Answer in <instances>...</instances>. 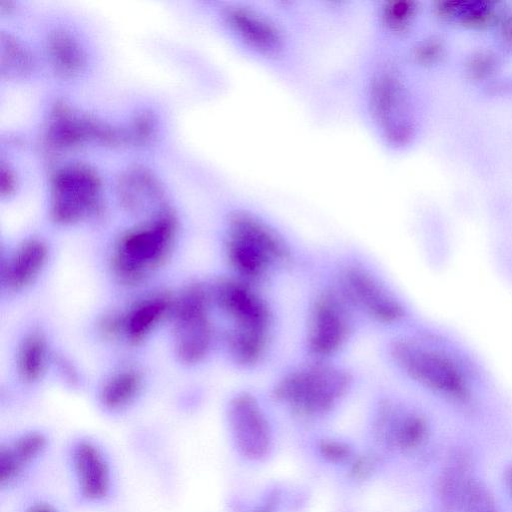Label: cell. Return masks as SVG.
Returning <instances> with one entry per match:
<instances>
[{
	"label": "cell",
	"instance_id": "cell-9",
	"mask_svg": "<svg viewBox=\"0 0 512 512\" xmlns=\"http://www.w3.org/2000/svg\"><path fill=\"white\" fill-rule=\"evenodd\" d=\"M342 283L344 297L374 320L389 324L403 317L399 301L368 271L350 267L343 273Z\"/></svg>",
	"mask_w": 512,
	"mask_h": 512
},
{
	"label": "cell",
	"instance_id": "cell-21",
	"mask_svg": "<svg viewBox=\"0 0 512 512\" xmlns=\"http://www.w3.org/2000/svg\"><path fill=\"white\" fill-rule=\"evenodd\" d=\"M18 512H65L62 506L46 495H33L27 498Z\"/></svg>",
	"mask_w": 512,
	"mask_h": 512
},
{
	"label": "cell",
	"instance_id": "cell-11",
	"mask_svg": "<svg viewBox=\"0 0 512 512\" xmlns=\"http://www.w3.org/2000/svg\"><path fill=\"white\" fill-rule=\"evenodd\" d=\"M235 32L248 51L264 59L284 54L287 39L279 25L267 14L248 6L234 13Z\"/></svg>",
	"mask_w": 512,
	"mask_h": 512
},
{
	"label": "cell",
	"instance_id": "cell-8",
	"mask_svg": "<svg viewBox=\"0 0 512 512\" xmlns=\"http://www.w3.org/2000/svg\"><path fill=\"white\" fill-rule=\"evenodd\" d=\"M212 294L218 306L233 320V329L268 334L270 309L244 281L222 278L216 282Z\"/></svg>",
	"mask_w": 512,
	"mask_h": 512
},
{
	"label": "cell",
	"instance_id": "cell-16",
	"mask_svg": "<svg viewBox=\"0 0 512 512\" xmlns=\"http://www.w3.org/2000/svg\"><path fill=\"white\" fill-rule=\"evenodd\" d=\"M47 362V345L41 334L28 335L22 342L17 367L21 378L27 382H34L43 374Z\"/></svg>",
	"mask_w": 512,
	"mask_h": 512
},
{
	"label": "cell",
	"instance_id": "cell-20",
	"mask_svg": "<svg viewBox=\"0 0 512 512\" xmlns=\"http://www.w3.org/2000/svg\"><path fill=\"white\" fill-rule=\"evenodd\" d=\"M413 55L418 63L432 65L444 57L445 45L439 38L430 37L415 46Z\"/></svg>",
	"mask_w": 512,
	"mask_h": 512
},
{
	"label": "cell",
	"instance_id": "cell-22",
	"mask_svg": "<svg viewBox=\"0 0 512 512\" xmlns=\"http://www.w3.org/2000/svg\"><path fill=\"white\" fill-rule=\"evenodd\" d=\"M501 35L505 43L512 48V14L503 19L501 24Z\"/></svg>",
	"mask_w": 512,
	"mask_h": 512
},
{
	"label": "cell",
	"instance_id": "cell-19",
	"mask_svg": "<svg viewBox=\"0 0 512 512\" xmlns=\"http://www.w3.org/2000/svg\"><path fill=\"white\" fill-rule=\"evenodd\" d=\"M497 57L490 51L480 50L473 53L466 63V73L473 80L490 77L497 68Z\"/></svg>",
	"mask_w": 512,
	"mask_h": 512
},
{
	"label": "cell",
	"instance_id": "cell-7",
	"mask_svg": "<svg viewBox=\"0 0 512 512\" xmlns=\"http://www.w3.org/2000/svg\"><path fill=\"white\" fill-rule=\"evenodd\" d=\"M346 298L325 292L315 301L309 320L307 344L309 351L320 357L338 351L347 341L351 322Z\"/></svg>",
	"mask_w": 512,
	"mask_h": 512
},
{
	"label": "cell",
	"instance_id": "cell-2",
	"mask_svg": "<svg viewBox=\"0 0 512 512\" xmlns=\"http://www.w3.org/2000/svg\"><path fill=\"white\" fill-rule=\"evenodd\" d=\"M226 253L231 266L246 280H258L270 268L291 258L283 238L249 211H238L231 216Z\"/></svg>",
	"mask_w": 512,
	"mask_h": 512
},
{
	"label": "cell",
	"instance_id": "cell-3",
	"mask_svg": "<svg viewBox=\"0 0 512 512\" xmlns=\"http://www.w3.org/2000/svg\"><path fill=\"white\" fill-rule=\"evenodd\" d=\"M174 240L175 228L168 220L127 233L114 248V274L124 284L140 283L168 260Z\"/></svg>",
	"mask_w": 512,
	"mask_h": 512
},
{
	"label": "cell",
	"instance_id": "cell-23",
	"mask_svg": "<svg viewBox=\"0 0 512 512\" xmlns=\"http://www.w3.org/2000/svg\"><path fill=\"white\" fill-rule=\"evenodd\" d=\"M506 484L508 487V490L512 496V465L507 469L505 474Z\"/></svg>",
	"mask_w": 512,
	"mask_h": 512
},
{
	"label": "cell",
	"instance_id": "cell-10",
	"mask_svg": "<svg viewBox=\"0 0 512 512\" xmlns=\"http://www.w3.org/2000/svg\"><path fill=\"white\" fill-rule=\"evenodd\" d=\"M52 448L48 433L27 429L1 440L0 463L13 476L29 481Z\"/></svg>",
	"mask_w": 512,
	"mask_h": 512
},
{
	"label": "cell",
	"instance_id": "cell-1",
	"mask_svg": "<svg viewBox=\"0 0 512 512\" xmlns=\"http://www.w3.org/2000/svg\"><path fill=\"white\" fill-rule=\"evenodd\" d=\"M64 463L74 501L98 509L117 496L118 473L109 449L89 435L72 438L64 448Z\"/></svg>",
	"mask_w": 512,
	"mask_h": 512
},
{
	"label": "cell",
	"instance_id": "cell-12",
	"mask_svg": "<svg viewBox=\"0 0 512 512\" xmlns=\"http://www.w3.org/2000/svg\"><path fill=\"white\" fill-rule=\"evenodd\" d=\"M174 298L166 292L151 294L137 302L127 313L121 314L122 334L132 343H138L172 311Z\"/></svg>",
	"mask_w": 512,
	"mask_h": 512
},
{
	"label": "cell",
	"instance_id": "cell-15",
	"mask_svg": "<svg viewBox=\"0 0 512 512\" xmlns=\"http://www.w3.org/2000/svg\"><path fill=\"white\" fill-rule=\"evenodd\" d=\"M141 376L132 369L114 374L100 390L99 402L109 413H120L129 408L141 389Z\"/></svg>",
	"mask_w": 512,
	"mask_h": 512
},
{
	"label": "cell",
	"instance_id": "cell-6",
	"mask_svg": "<svg viewBox=\"0 0 512 512\" xmlns=\"http://www.w3.org/2000/svg\"><path fill=\"white\" fill-rule=\"evenodd\" d=\"M209 295L198 283L186 286L174 298L173 316L175 350L186 364L201 361L212 343V325L208 313Z\"/></svg>",
	"mask_w": 512,
	"mask_h": 512
},
{
	"label": "cell",
	"instance_id": "cell-13",
	"mask_svg": "<svg viewBox=\"0 0 512 512\" xmlns=\"http://www.w3.org/2000/svg\"><path fill=\"white\" fill-rule=\"evenodd\" d=\"M48 256L46 245L39 240L21 244L8 258L2 270V282L16 291L28 286L44 267Z\"/></svg>",
	"mask_w": 512,
	"mask_h": 512
},
{
	"label": "cell",
	"instance_id": "cell-4",
	"mask_svg": "<svg viewBox=\"0 0 512 512\" xmlns=\"http://www.w3.org/2000/svg\"><path fill=\"white\" fill-rule=\"evenodd\" d=\"M351 374L326 363L310 364L283 376L274 388V396L307 413L333 405L348 390Z\"/></svg>",
	"mask_w": 512,
	"mask_h": 512
},
{
	"label": "cell",
	"instance_id": "cell-18",
	"mask_svg": "<svg viewBox=\"0 0 512 512\" xmlns=\"http://www.w3.org/2000/svg\"><path fill=\"white\" fill-rule=\"evenodd\" d=\"M416 11V4L411 1L386 2L378 9V23L390 33H405L413 23Z\"/></svg>",
	"mask_w": 512,
	"mask_h": 512
},
{
	"label": "cell",
	"instance_id": "cell-5",
	"mask_svg": "<svg viewBox=\"0 0 512 512\" xmlns=\"http://www.w3.org/2000/svg\"><path fill=\"white\" fill-rule=\"evenodd\" d=\"M390 354L398 367L422 386L452 399H463L467 386L461 371L446 356L420 343L398 339Z\"/></svg>",
	"mask_w": 512,
	"mask_h": 512
},
{
	"label": "cell",
	"instance_id": "cell-14",
	"mask_svg": "<svg viewBox=\"0 0 512 512\" xmlns=\"http://www.w3.org/2000/svg\"><path fill=\"white\" fill-rule=\"evenodd\" d=\"M435 10L441 18L455 19L472 29L487 28L502 15L499 5L488 1H443L436 4Z\"/></svg>",
	"mask_w": 512,
	"mask_h": 512
},
{
	"label": "cell",
	"instance_id": "cell-17",
	"mask_svg": "<svg viewBox=\"0 0 512 512\" xmlns=\"http://www.w3.org/2000/svg\"><path fill=\"white\" fill-rule=\"evenodd\" d=\"M268 334L232 329L227 336L230 355L242 366H252L263 356Z\"/></svg>",
	"mask_w": 512,
	"mask_h": 512
}]
</instances>
